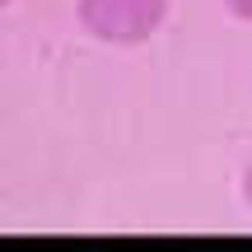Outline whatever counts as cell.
Masks as SVG:
<instances>
[{"label": "cell", "instance_id": "7a4b0ae2", "mask_svg": "<svg viewBox=\"0 0 252 252\" xmlns=\"http://www.w3.org/2000/svg\"><path fill=\"white\" fill-rule=\"evenodd\" d=\"M224 9L234 19H243V24H252V0H224Z\"/></svg>", "mask_w": 252, "mask_h": 252}, {"label": "cell", "instance_id": "3957f363", "mask_svg": "<svg viewBox=\"0 0 252 252\" xmlns=\"http://www.w3.org/2000/svg\"><path fill=\"white\" fill-rule=\"evenodd\" d=\"M243 201H248V206H252V168L243 173Z\"/></svg>", "mask_w": 252, "mask_h": 252}, {"label": "cell", "instance_id": "6da1fadb", "mask_svg": "<svg viewBox=\"0 0 252 252\" xmlns=\"http://www.w3.org/2000/svg\"><path fill=\"white\" fill-rule=\"evenodd\" d=\"M75 14H80V28L98 42L135 47L159 33V24L168 19V0H80Z\"/></svg>", "mask_w": 252, "mask_h": 252}]
</instances>
